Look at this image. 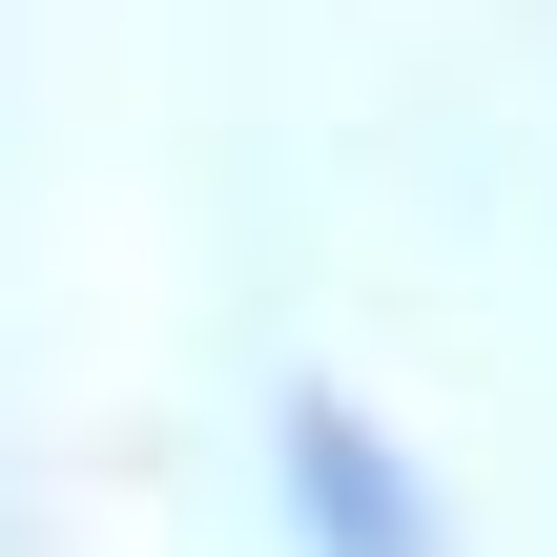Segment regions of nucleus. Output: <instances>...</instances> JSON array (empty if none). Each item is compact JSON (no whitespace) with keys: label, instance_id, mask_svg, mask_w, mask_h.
<instances>
[{"label":"nucleus","instance_id":"1","mask_svg":"<svg viewBox=\"0 0 557 557\" xmlns=\"http://www.w3.org/2000/svg\"><path fill=\"white\" fill-rule=\"evenodd\" d=\"M269 496H289V537H310V557H455L413 434L351 413V393H289V413H269Z\"/></svg>","mask_w":557,"mask_h":557}]
</instances>
